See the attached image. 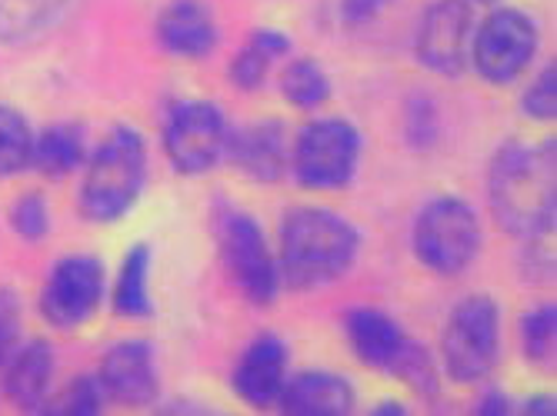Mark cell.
Wrapping results in <instances>:
<instances>
[{"mask_svg": "<svg viewBox=\"0 0 557 416\" xmlns=\"http://www.w3.org/2000/svg\"><path fill=\"white\" fill-rule=\"evenodd\" d=\"M487 197L497 224L518 240H541L557 217V143H500L487 171Z\"/></svg>", "mask_w": 557, "mask_h": 416, "instance_id": "cell-1", "label": "cell"}, {"mask_svg": "<svg viewBox=\"0 0 557 416\" xmlns=\"http://www.w3.org/2000/svg\"><path fill=\"white\" fill-rule=\"evenodd\" d=\"M361 234L327 206H294L281 220L277 270L287 290H321L358 264Z\"/></svg>", "mask_w": 557, "mask_h": 416, "instance_id": "cell-2", "label": "cell"}, {"mask_svg": "<svg viewBox=\"0 0 557 416\" xmlns=\"http://www.w3.org/2000/svg\"><path fill=\"white\" fill-rule=\"evenodd\" d=\"M147 184V143L131 124H117L90 153L81 184V214L90 224H117L140 200Z\"/></svg>", "mask_w": 557, "mask_h": 416, "instance_id": "cell-3", "label": "cell"}, {"mask_svg": "<svg viewBox=\"0 0 557 416\" xmlns=\"http://www.w3.org/2000/svg\"><path fill=\"white\" fill-rule=\"evenodd\" d=\"M411 247H414V256L431 274L437 277L465 274L484 247L478 211L468 200L450 197V193L428 200L414 217Z\"/></svg>", "mask_w": 557, "mask_h": 416, "instance_id": "cell-4", "label": "cell"}, {"mask_svg": "<svg viewBox=\"0 0 557 416\" xmlns=\"http://www.w3.org/2000/svg\"><path fill=\"white\" fill-rule=\"evenodd\" d=\"M214 240L224 274L240 297L255 306H271L281 293V270L261 224L237 206L221 203L214 211Z\"/></svg>", "mask_w": 557, "mask_h": 416, "instance_id": "cell-5", "label": "cell"}, {"mask_svg": "<svg viewBox=\"0 0 557 416\" xmlns=\"http://www.w3.org/2000/svg\"><path fill=\"white\" fill-rule=\"evenodd\" d=\"M500 360V306L487 293H471L450 310L441 333V367L461 383H484Z\"/></svg>", "mask_w": 557, "mask_h": 416, "instance_id": "cell-6", "label": "cell"}, {"mask_svg": "<svg viewBox=\"0 0 557 416\" xmlns=\"http://www.w3.org/2000/svg\"><path fill=\"white\" fill-rule=\"evenodd\" d=\"M364 140L344 117H318L304 124L290 143V174L308 190H341L354 180Z\"/></svg>", "mask_w": 557, "mask_h": 416, "instance_id": "cell-7", "label": "cell"}, {"mask_svg": "<svg viewBox=\"0 0 557 416\" xmlns=\"http://www.w3.org/2000/svg\"><path fill=\"white\" fill-rule=\"evenodd\" d=\"M231 124L214 100H177L164 117L161 147L177 174L205 177L227 161Z\"/></svg>", "mask_w": 557, "mask_h": 416, "instance_id": "cell-8", "label": "cell"}, {"mask_svg": "<svg viewBox=\"0 0 557 416\" xmlns=\"http://www.w3.org/2000/svg\"><path fill=\"white\" fill-rule=\"evenodd\" d=\"M541 43L537 21L518 8H494L484 21L474 24L471 64L487 84H515L531 67Z\"/></svg>", "mask_w": 557, "mask_h": 416, "instance_id": "cell-9", "label": "cell"}, {"mask_svg": "<svg viewBox=\"0 0 557 416\" xmlns=\"http://www.w3.org/2000/svg\"><path fill=\"white\" fill-rule=\"evenodd\" d=\"M108 297L104 264L90 253H67L50 267L40 290V314L58 330H81Z\"/></svg>", "mask_w": 557, "mask_h": 416, "instance_id": "cell-10", "label": "cell"}, {"mask_svg": "<svg viewBox=\"0 0 557 416\" xmlns=\"http://www.w3.org/2000/svg\"><path fill=\"white\" fill-rule=\"evenodd\" d=\"M474 24L471 0H431L414 30L418 64L437 77H461L471 64Z\"/></svg>", "mask_w": 557, "mask_h": 416, "instance_id": "cell-11", "label": "cell"}, {"mask_svg": "<svg viewBox=\"0 0 557 416\" xmlns=\"http://www.w3.org/2000/svg\"><path fill=\"white\" fill-rule=\"evenodd\" d=\"M97 380L104 383L108 400L124 406H150L161 396V374L154 346L144 340H121L100 360Z\"/></svg>", "mask_w": 557, "mask_h": 416, "instance_id": "cell-12", "label": "cell"}, {"mask_svg": "<svg viewBox=\"0 0 557 416\" xmlns=\"http://www.w3.org/2000/svg\"><path fill=\"white\" fill-rule=\"evenodd\" d=\"M227 161L237 167L247 180L255 184H277L290 171V147L287 130L281 121H258L240 130H231Z\"/></svg>", "mask_w": 557, "mask_h": 416, "instance_id": "cell-13", "label": "cell"}, {"mask_svg": "<svg viewBox=\"0 0 557 416\" xmlns=\"http://www.w3.org/2000/svg\"><path fill=\"white\" fill-rule=\"evenodd\" d=\"M154 37L171 58L205 61L218 50L221 27L205 0H171L154 21Z\"/></svg>", "mask_w": 557, "mask_h": 416, "instance_id": "cell-14", "label": "cell"}, {"mask_svg": "<svg viewBox=\"0 0 557 416\" xmlns=\"http://www.w3.org/2000/svg\"><path fill=\"white\" fill-rule=\"evenodd\" d=\"M287 380V343L274 333L255 337L234 363L231 387L247 406H274Z\"/></svg>", "mask_w": 557, "mask_h": 416, "instance_id": "cell-15", "label": "cell"}, {"mask_svg": "<svg viewBox=\"0 0 557 416\" xmlns=\"http://www.w3.org/2000/svg\"><path fill=\"white\" fill-rule=\"evenodd\" d=\"M344 333H347L354 356H358L364 367L381 370L387 377H394L397 363L404 360V353H408V346H411V337L400 330V324L377 306L347 310Z\"/></svg>", "mask_w": 557, "mask_h": 416, "instance_id": "cell-16", "label": "cell"}, {"mask_svg": "<svg viewBox=\"0 0 557 416\" xmlns=\"http://www.w3.org/2000/svg\"><path fill=\"white\" fill-rule=\"evenodd\" d=\"M4 393L14 406L27 413H44L54 403V377H58V356L47 340L17 343L11 360L4 363Z\"/></svg>", "mask_w": 557, "mask_h": 416, "instance_id": "cell-17", "label": "cell"}, {"mask_svg": "<svg viewBox=\"0 0 557 416\" xmlns=\"http://www.w3.org/2000/svg\"><path fill=\"white\" fill-rule=\"evenodd\" d=\"M354 403L358 396L347 377L331 370H304L294 377L287 374L274 406L290 416H347Z\"/></svg>", "mask_w": 557, "mask_h": 416, "instance_id": "cell-18", "label": "cell"}, {"mask_svg": "<svg viewBox=\"0 0 557 416\" xmlns=\"http://www.w3.org/2000/svg\"><path fill=\"white\" fill-rule=\"evenodd\" d=\"M150 274H154V250L150 243H134L114 277L111 303L114 314L127 320H147L154 314V293H150Z\"/></svg>", "mask_w": 557, "mask_h": 416, "instance_id": "cell-19", "label": "cell"}, {"mask_svg": "<svg viewBox=\"0 0 557 416\" xmlns=\"http://www.w3.org/2000/svg\"><path fill=\"white\" fill-rule=\"evenodd\" d=\"M74 0H0V43L24 47L54 30Z\"/></svg>", "mask_w": 557, "mask_h": 416, "instance_id": "cell-20", "label": "cell"}, {"mask_svg": "<svg viewBox=\"0 0 557 416\" xmlns=\"http://www.w3.org/2000/svg\"><path fill=\"white\" fill-rule=\"evenodd\" d=\"M84 164H87V147H84V130L77 124H50L40 134H34L30 167H37L44 177L64 180Z\"/></svg>", "mask_w": 557, "mask_h": 416, "instance_id": "cell-21", "label": "cell"}, {"mask_svg": "<svg viewBox=\"0 0 557 416\" xmlns=\"http://www.w3.org/2000/svg\"><path fill=\"white\" fill-rule=\"evenodd\" d=\"M287 54H290V37L284 30L258 27L255 34L247 37V43L234 54L227 74H231L237 90H258L268 80L274 61H281Z\"/></svg>", "mask_w": 557, "mask_h": 416, "instance_id": "cell-22", "label": "cell"}, {"mask_svg": "<svg viewBox=\"0 0 557 416\" xmlns=\"http://www.w3.org/2000/svg\"><path fill=\"white\" fill-rule=\"evenodd\" d=\"M281 93L297 111H321L331 100V77L314 58H294L281 74Z\"/></svg>", "mask_w": 557, "mask_h": 416, "instance_id": "cell-23", "label": "cell"}, {"mask_svg": "<svg viewBox=\"0 0 557 416\" xmlns=\"http://www.w3.org/2000/svg\"><path fill=\"white\" fill-rule=\"evenodd\" d=\"M30 153H34L30 121L17 108H11V103H0V180L24 174L30 167Z\"/></svg>", "mask_w": 557, "mask_h": 416, "instance_id": "cell-24", "label": "cell"}, {"mask_svg": "<svg viewBox=\"0 0 557 416\" xmlns=\"http://www.w3.org/2000/svg\"><path fill=\"white\" fill-rule=\"evenodd\" d=\"M521 346L531 363L550 367L554 350H557V306L554 303H541L531 314L521 317Z\"/></svg>", "mask_w": 557, "mask_h": 416, "instance_id": "cell-25", "label": "cell"}, {"mask_svg": "<svg viewBox=\"0 0 557 416\" xmlns=\"http://www.w3.org/2000/svg\"><path fill=\"white\" fill-rule=\"evenodd\" d=\"M404 140L411 150H431L441 140V108L431 93H411L404 103Z\"/></svg>", "mask_w": 557, "mask_h": 416, "instance_id": "cell-26", "label": "cell"}, {"mask_svg": "<svg viewBox=\"0 0 557 416\" xmlns=\"http://www.w3.org/2000/svg\"><path fill=\"white\" fill-rule=\"evenodd\" d=\"M11 230L27 243H37L50 234V206L40 193L30 190L11 203Z\"/></svg>", "mask_w": 557, "mask_h": 416, "instance_id": "cell-27", "label": "cell"}, {"mask_svg": "<svg viewBox=\"0 0 557 416\" xmlns=\"http://www.w3.org/2000/svg\"><path fill=\"white\" fill-rule=\"evenodd\" d=\"M61 413L67 416H97L108 403V393H104V383L90 374H81L67 383V390L61 393V400H54ZM50 403V406H54Z\"/></svg>", "mask_w": 557, "mask_h": 416, "instance_id": "cell-28", "label": "cell"}, {"mask_svg": "<svg viewBox=\"0 0 557 416\" xmlns=\"http://www.w3.org/2000/svg\"><path fill=\"white\" fill-rule=\"evenodd\" d=\"M521 111L537 121V124H547L557 117V67L554 61L531 80V87L524 90L521 97Z\"/></svg>", "mask_w": 557, "mask_h": 416, "instance_id": "cell-29", "label": "cell"}, {"mask_svg": "<svg viewBox=\"0 0 557 416\" xmlns=\"http://www.w3.org/2000/svg\"><path fill=\"white\" fill-rule=\"evenodd\" d=\"M21 343V297L0 287V370Z\"/></svg>", "mask_w": 557, "mask_h": 416, "instance_id": "cell-30", "label": "cell"}, {"mask_svg": "<svg viewBox=\"0 0 557 416\" xmlns=\"http://www.w3.org/2000/svg\"><path fill=\"white\" fill-rule=\"evenodd\" d=\"M394 0H341V21L347 27H368L371 21H377Z\"/></svg>", "mask_w": 557, "mask_h": 416, "instance_id": "cell-31", "label": "cell"}, {"mask_svg": "<svg viewBox=\"0 0 557 416\" xmlns=\"http://www.w3.org/2000/svg\"><path fill=\"white\" fill-rule=\"evenodd\" d=\"M511 396L504 393V390H487L481 400H478V413L481 416H508L511 413Z\"/></svg>", "mask_w": 557, "mask_h": 416, "instance_id": "cell-32", "label": "cell"}, {"mask_svg": "<svg viewBox=\"0 0 557 416\" xmlns=\"http://www.w3.org/2000/svg\"><path fill=\"white\" fill-rule=\"evenodd\" d=\"M524 416H554V409H557V403H554V396H531V400H524Z\"/></svg>", "mask_w": 557, "mask_h": 416, "instance_id": "cell-33", "label": "cell"}, {"mask_svg": "<svg viewBox=\"0 0 557 416\" xmlns=\"http://www.w3.org/2000/svg\"><path fill=\"white\" fill-rule=\"evenodd\" d=\"M374 413H397V416H400V413H408V409H404L400 403H381V406H377Z\"/></svg>", "mask_w": 557, "mask_h": 416, "instance_id": "cell-34", "label": "cell"}, {"mask_svg": "<svg viewBox=\"0 0 557 416\" xmlns=\"http://www.w3.org/2000/svg\"><path fill=\"white\" fill-rule=\"evenodd\" d=\"M471 4H497V0H471Z\"/></svg>", "mask_w": 557, "mask_h": 416, "instance_id": "cell-35", "label": "cell"}]
</instances>
